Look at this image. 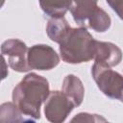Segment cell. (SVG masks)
<instances>
[{
  "label": "cell",
  "mask_w": 123,
  "mask_h": 123,
  "mask_svg": "<svg viewBox=\"0 0 123 123\" xmlns=\"http://www.w3.org/2000/svg\"><path fill=\"white\" fill-rule=\"evenodd\" d=\"M50 93L47 79L29 73L14 86L12 94V102L33 122L40 118V107Z\"/></svg>",
  "instance_id": "obj_1"
},
{
  "label": "cell",
  "mask_w": 123,
  "mask_h": 123,
  "mask_svg": "<svg viewBox=\"0 0 123 123\" xmlns=\"http://www.w3.org/2000/svg\"><path fill=\"white\" fill-rule=\"evenodd\" d=\"M95 41L86 27L70 28L59 46L62 60L71 64L91 61L95 55Z\"/></svg>",
  "instance_id": "obj_2"
},
{
  "label": "cell",
  "mask_w": 123,
  "mask_h": 123,
  "mask_svg": "<svg viewBox=\"0 0 123 123\" xmlns=\"http://www.w3.org/2000/svg\"><path fill=\"white\" fill-rule=\"evenodd\" d=\"M91 75L98 88L108 97L120 100L123 94V76L106 65L94 62Z\"/></svg>",
  "instance_id": "obj_3"
},
{
  "label": "cell",
  "mask_w": 123,
  "mask_h": 123,
  "mask_svg": "<svg viewBox=\"0 0 123 123\" xmlns=\"http://www.w3.org/2000/svg\"><path fill=\"white\" fill-rule=\"evenodd\" d=\"M74 108L75 105L62 90H53L50 91L45 101L44 114L49 122L62 123Z\"/></svg>",
  "instance_id": "obj_4"
},
{
  "label": "cell",
  "mask_w": 123,
  "mask_h": 123,
  "mask_svg": "<svg viewBox=\"0 0 123 123\" xmlns=\"http://www.w3.org/2000/svg\"><path fill=\"white\" fill-rule=\"evenodd\" d=\"M28 50L27 45L17 38L7 39L1 45L2 56L8 58L10 67L17 72H28L31 70L27 60Z\"/></svg>",
  "instance_id": "obj_5"
},
{
  "label": "cell",
  "mask_w": 123,
  "mask_h": 123,
  "mask_svg": "<svg viewBox=\"0 0 123 123\" xmlns=\"http://www.w3.org/2000/svg\"><path fill=\"white\" fill-rule=\"evenodd\" d=\"M27 60L29 67L36 70H50L55 68L60 62V57L57 52L46 44L31 46L28 50Z\"/></svg>",
  "instance_id": "obj_6"
},
{
  "label": "cell",
  "mask_w": 123,
  "mask_h": 123,
  "mask_svg": "<svg viewBox=\"0 0 123 123\" xmlns=\"http://www.w3.org/2000/svg\"><path fill=\"white\" fill-rule=\"evenodd\" d=\"M122 60V51L120 48L111 42L95 41V55L94 62L113 67L118 65Z\"/></svg>",
  "instance_id": "obj_7"
},
{
  "label": "cell",
  "mask_w": 123,
  "mask_h": 123,
  "mask_svg": "<svg viewBox=\"0 0 123 123\" xmlns=\"http://www.w3.org/2000/svg\"><path fill=\"white\" fill-rule=\"evenodd\" d=\"M98 0H73L70 7V12L74 21L81 27H85L89 16L93 13Z\"/></svg>",
  "instance_id": "obj_8"
},
{
  "label": "cell",
  "mask_w": 123,
  "mask_h": 123,
  "mask_svg": "<svg viewBox=\"0 0 123 123\" xmlns=\"http://www.w3.org/2000/svg\"><path fill=\"white\" fill-rule=\"evenodd\" d=\"M62 91L73 102L75 107H79L84 100L85 87L82 81L75 75H66L62 82Z\"/></svg>",
  "instance_id": "obj_9"
},
{
  "label": "cell",
  "mask_w": 123,
  "mask_h": 123,
  "mask_svg": "<svg viewBox=\"0 0 123 123\" xmlns=\"http://www.w3.org/2000/svg\"><path fill=\"white\" fill-rule=\"evenodd\" d=\"M73 0H38L42 12L49 17H63Z\"/></svg>",
  "instance_id": "obj_10"
},
{
  "label": "cell",
  "mask_w": 123,
  "mask_h": 123,
  "mask_svg": "<svg viewBox=\"0 0 123 123\" xmlns=\"http://www.w3.org/2000/svg\"><path fill=\"white\" fill-rule=\"evenodd\" d=\"M70 28L64 17H52L47 23L46 34L52 41L60 44Z\"/></svg>",
  "instance_id": "obj_11"
},
{
  "label": "cell",
  "mask_w": 123,
  "mask_h": 123,
  "mask_svg": "<svg viewBox=\"0 0 123 123\" xmlns=\"http://www.w3.org/2000/svg\"><path fill=\"white\" fill-rule=\"evenodd\" d=\"M0 121L1 122H25L31 121L13 102L3 103L0 107Z\"/></svg>",
  "instance_id": "obj_12"
},
{
  "label": "cell",
  "mask_w": 123,
  "mask_h": 123,
  "mask_svg": "<svg viewBox=\"0 0 123 123\" xmlns=\"http://www.w3.org/2000/svg\"><path fill=\"white\" fill-rule=\"evenodd\" d=\"M111 20L110 15L102 9L97 7L93 13L89 16L87 20V25L90 29L98 33H104L108 31L111 27Z\"/></svg>",
  "instance_id": "obj_13"
},
{
  "label": "cell",
  "mask_w": 123,
  "mask_h": 123,
  "mask_svg": "<svg viewBox=\"0 0 123 123\" xmlns=\"http://www.w3.org/2000/svg\"><path fill=\"white\" fill-rule=\"evenodd\" d=\"M106 122V118L98 114H90L87 112H80L71 119V122Z\"/></svg>",
  "instance_id": "obj_14"
},
{
  "label": "cell",
  "mask_w": 123,
  "mask_h": 123,
  "mask_svg": "<svg viewBox=\"0 0 123 123\" xmlns=\"http://www.w3.org/2000/svg\"><path fill=\"white\" fill-rule=\"evenodd\" d=\"M111 10L123 20V0H106Z\"/></svg>",
  "instance_id": "obj_15"
},
{
  "label": "cell",
  "mask_w": 123,
  "mask_h": 123,
  "mask_svg": "<svg viewBox=\"0 0 123 123\" xmlns=\"http://www.w3.org/2000/svg\"><path fill=\"white\" fill-rule=\"evenodd\" d=\"M120 101H121V102H123V94H122V97H121V99H120Z\"/></svg>",
  "instance_id": "obj_16"
}]
</instances>
